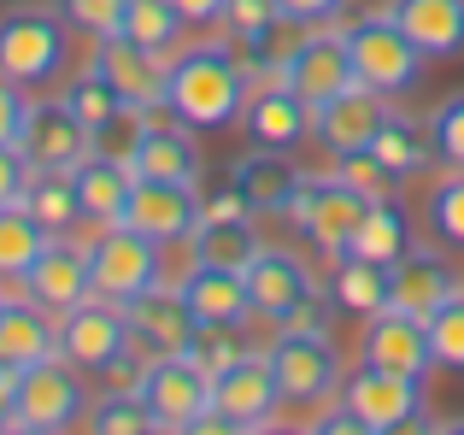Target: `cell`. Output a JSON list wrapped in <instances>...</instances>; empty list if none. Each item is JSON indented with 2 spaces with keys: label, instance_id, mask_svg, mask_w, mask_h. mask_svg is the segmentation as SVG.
I'll return each instance as SVG.
<instances>
[{
  "label": "cell",
  "instance_id": "obj_1",
  "mask_svg": "<svg viewBox=\"0 0 464 435\" xmlns=\"http://www.w3.org/2000/svg\"><path fill=\"white\" fill-rule=\"evenodd\" d=\"M253 82L236 65L229 42H200V47H177L165 59V112L188 130H229L247 106Z\"/></svg>",
  "mask_w": 464,
  "mask_h": 435
},
{
  "label": "cell",
  "instance_id": "obj_2",
  "mask_svg": "<svg viewBox=\"0 0 464 435\" xmlns=\"http://www.w3.org/2000/svg\"><path fill=\"white\" fill-rule=\"evenodd\" d=\"M65 59H71V24L59 6H42V0L0 6V77L42 89L65 71Z\"/></svg>",
  "mask_w": 464,
  "mask_h": 435
},
{
  "label": "cell",
  "instance_id": "obj_3",
  "mask_svg": "<svg viewBox=\"0 0 464 435\" xmlns=\"http://www.w3.org/2000/svg\"><path fill=\"white\" fill-rule=\"evenodd\" d=\"M89 371L71 365L65 353H47L35 365L18 371V412H12V430L24 435H59L71 424L89 418Z\"/></svg>",
  "mask_w": 464,
  "mask_h": 435
},
{
  "label": "cell",
  "instance_id": "obj_4",
  "mask_svg": "<svg viewBox=\"0 0 464 435\" xmlns=\"http://www.w3.org/2000/svg\"><path fill=\"white\" fill-rule=\"evenodd\" d=\"M347 53H353V77H359L364 89L388 94V101H400V94L418 89L423 59H430L394 18H388V12H364V18L353 24L347 30Z\"/></svg>",
  "mask_w": 464,
  "mask_h": 435
},
{
  "label": "cell",
  "instance_id": "obj_5",
  "mask_svg": "<svg viewBox=\"0 0 464 435\" xmlns=\"http://www.w3.org/2000/svg\"><path fill=\"white\" fill-rule=\"evenodd\" d=\"M341 406L364 424V435L430 430V418H423L430 389H423V377H406V371H382V365L347 371V377H341Z\"/></svg>",
  "mask_w": 464,
  "mask_h": 435
},
{
  "label": "cell",
  "instance_id": "obj_6",
  "mask_svg": "<svg viewBox=\"0 0 464 435\" xmlns=\"http://www.w3.org/2000/svg\"><path fill=\"white\" fill-rule=\"evenodd\" d=\"M82 247H89L94 295H106V300H136L141 288L165 283V259H159L165 247H159V241H148L141 229H130V224L94 229Z\"/></svg>",
  "mask_w": 464,
  "mask_h": 435
},
{
  "label": "cell",
  "instance_id": "obj_7",
  "mask_svg": "<svg viewBox=\"0 0 464 435\" xmlns=\"http://www.w3.org/2000/svg\"><path fill=\"white\" fill-rule=\"evenodd\" d=\"M364 207H371V200H364L353 183H341L335 171H329V177L306 171V183L295 188V200H288L283 218L312 241L317 253H324V259H341L347 241H353V229H359V218H364Z\"/></svg>",
  "mask_w": 464,
  "mask_h": 435
},
{
  "label": "cell",
  "instance_id": "obj_8",
  "mask_svg": "<svg viewBox=\"0 0 464 435\" xmlns=\"http://www.w3.org/2000/svg\"><path fill=\"white\" fill-rule=\"evenodd\" d=\"M265 353H271L283 406H324L329 394H341V353L329 335H276Z\"/></svg>",
  "mask_w": 464,
  "mask_h": 435
},
{
  "label": "cell",
  "instance_id": "obj_9",
  "mask_svg": "<svg viewBox=\"0 0 464 435\" xmlns=\"http://www.w3.org/2000/svg\"><path fill=\"white\" fill-rule=\"evenodd\" d=\"M212 412L229 424V435L241 430H271L276 412H283V389H276L271 353H247L229 371L212 377Z\"/></svg>",
  "mask_w": 464,
  "mask_h": 435
},
{
  "label": "cell",
  "instance_id": "obj_10",
  "mask_svg": "<svg viewBox=\"0 0 464 435\" xmlns=\"http://www.w3.org/2000/svg\"><path fill=\"white\" fill-rule=\"evenodd\" d=\"M359 359H364V365L406 371V377H423V382H430V371H435L430 324H423L418 312H400V306L371 312V318H364V330H359Z\"/></svg>",
  "mask_w": 464,
  "mask_h": 435
},
{
  "label": "cell",
  "instance_id": "obj_11",
  "mask_svg": "<svg viewBox=\"0 0 464 435\" xmlns=\"http://www.w3.org/2000/svg\"><path fill=\"white\" fill-rule=\"evenodd\" d=\"M18 148H24V160H30V165L77 171V165L94 153V130L53 94V101H30V112H24V130H18Z\"/></svg>",
  "mask_w": 464,
  "mask_h": 435
},
{
  "label": "cell",
  "instance_id": "obj_12",
  "mask_svg": "<svg viewBox=\"0 0 464 435\" xmlns=\"http://www.w3.org/2000/svg\"><path fill=\"white\" fill-rule=\"evenodd\" d=\"M141 401H148L159 430H194L200 412L212 406V377L194 365L188 353H170L148 365V382H141Z\"/></svg>",
  "mask_w": 464,
  "mask_h": 435
},
{
  "label": "cell",
  "instance_id": "obj_13",
  "mask_svg": "<svg viewBox=\"0 0 464 435\" xmlns=\"http://www.w3.org/2000/svg\"><path fill=\"white\" fill-rule=\"evenodd\" d=\"M130 347V318H124V300H106V295H89L77 300L71 312H59V353L71 365L94 371L106 365L112 353Z\"/></svg>",
  "mask_w": 464,
  "mask_h": 435
},
{
  "label": "cell",
  "instance_id": "obj_14",
  "mask_svg": "<svg viewBox=\"0 0 464 435\" xmlns=\"http://www.w3.org/2000/svg\"><path fill=\"white\" fill-rule=\"evenodd\" d=\"M388 118V94L364 89V82H347L341 94H329L324 106H312V141L341 160V153H359L376 141V124Z\"/></svg>",
  "mask_w": 464,
  "mask_h": 435
},
{
  "label": "cell",
  "instance_id": "obj_15",
  "mask_svg": "<svg viewBox=\"0 0 464 435\" xmlns=\"http://www.w3.org/2000/svg\"><path fill=\"white\" fill-rule=\"evenodd\" d=\"M124 224L141 229L148 241L170 247V241H188L194 224H200V200H194V183H170V177H136L130 188Z\"/></svg>",
  "mask_w": 464,
  "mask_h": 435
},
{
  "label": "cell",
  "instance_id": "obj_16",
  "mask_svg": "<svg viewBox=\"0 0 464 435\" xmlns=\"http://www.w3.org/2000/svg\"><path fill=\"white\" fill-rule=\"evenodd\" d=\"M124 318H130V347H141L148 359L182 353L194 335V312L182 300V288H170V283H153L136 300H124Z\"/></svg>",
  "mask_w": 464,
  "mask_h": 435
},
{
  "label": "cell",
  "instance_id": "obj_17",
  "mask_svg": "<svg viewBox=\"0 0 464 435\" xmlns=\"http://www.w3.org/2000/svg\"><path fill=\"white\" fill-rule=\"evenodd\" d=\"M283 82L300 94L306 106H324L329 94H341L353 77V53H347V30H329V24H312V35L300 42L295 65L283 71Z\"/></svg>",
  "mask_w": 464,
  "mask_h": 435
},
{
  "label": "cell",
  "instance_id": "obj_18",
  "mask_svg": "<svg viewBox=\"0 0 464 435\" xmlns=\"http://www.w3.org/2000/svg\"><path fill=\"white\" fill-rule=\"evenodd\" d=\"M24 295L35 300V306H47L59 318V312H71L77 300L94 295V276H89V247H77L71 236H53L42 247V259L24 271Z\"/></svg>",
  "mask_w": 464,
  "mask_h": 435
},
{
  "label": "cell",
  "instance_id": "obj_19",
  "mask_svg": "<svg viewBox=\"0 0 464 435\" xmlns=\"http://www.w3.org/2000/svg\"><path fill=\"white\" fill-rule=\"evenodd\" d=\"M89 65L106 71V82L124 94V106H136V112H165V59H153L148 47H136L124 30L94 42Z\"/></svg>",
  "mask_w": 464,
  "mask_h": 435
},
{
  "label": "cell",
  "instance_id": "obj_20",
  "mask_svg": "<svg viewBox=\"0 0 464 435\" xmlns=\"http://www.w3.org/2000/svg\"><path fill=\"white\" fill-rule=\"evenodd\" d=\"M241 130L253 148H283L295 153L300 141H312V106L300 101L288 82H259L241 106Z\"/></svg>",
  "mask_w": 464,
  "mask_h": 435
},
{
  "label": "cell",
  "instance_id": "obj_21",
  "mask_svg": "<svg viewBox=\"0 0 464 435\" xmlns=\"http://www.w3.org/2000/svg\"><path fill=\"white\" fill-rule=\"evenodd\" d=\"M241 276H247L253 318H265V324H276L288 306H300V300L312 295L306 259H300V253H288V247H259V253H253V265H247Z\"/></svg>",
  "mask_w": 464,
  "mask_h": 435
},
{
  "label": "cell",
  "instance_id": "obj_22",
  "mask_svg": "<svg viewBox=\"0 0 464 435\" xmlns=\"http://www.w3.org/2000/svg\"><path fill=\"white\" fill-rule=\"evenodd\" d=\"M459 271L441 259L435 247H411L406 259H394L388 265V306H400V312H418V318H430L441 300H453L459 295Z\"/></svg>",
  "mask_w": 464,
  "mask_h": 435
},
{
  "label": "cell",
  "instance_id": "obj_23",
  "mask_svg": "<svg viewBox=\"0 0 464 435\" xmlns=\"http://www.w3.org/2000/svg\"><path fill=\"white\" fill-rule=\"evenodd\" d=\"M382 12L430 59H459L464 53V0H388Z\"/></svg>",
  "mask_w": 464,
  "mask_h": 435
},
{
  "label": "cell",
  "instance_id": "obj_24",
  "mask_svg": "<svg viewBox=\"0 0 464 435\" xmlns=\"http://www.w3.org/2000/svg\"><path fill=\"white\" fill-rule=\"evenodd\" d=\"M59 353V318L47 306H35L30 295L0 300V365H35V359Z\"/></svg>",
  "mask_w": 464,
  "mask_h": 435
},
{
  "label": "cell",
  "instance_id": "obj_25",
  "mask_svg": "<svg viewBox=\"0 0 464 435\" xmlns=\"http://www.w3.org/2000/svg\"><path fill=\"white\" fill-rule=\"evenodd\" d=\"M130 165H136V177H170V183H200V141H194L188 124H177V118H153L148 130H141L136 153H130Z\"/></svg>",
  "mask_w": 464,
  "mask_h": 435
},
{
  "label": "cell",
  "instance_id": "obj_26",
  "mask_svg": "<svg viewBox=\"0 0 464 435\" xmlns=\"http://www.w3.org/2000/svg\"><path fill=\"white\" fill-rule=\"evenodd\" d=\"M229 177L241 183V195H247L253 212H288L295 188L306 183V171H300L283 148H247L236 165H229Z\"/></svg>",
  "mask_w": 464,
  "mask_h": 435
},
{
  "label": "cell",
  "instance_id": "obj_27",
  "mask_svg": "<svg viewBox=\"0 0 464 435\" xmlns=\"http://www.w3.org/2000/svg\"><path fill=\"white\" fill-rule=\"evenodd\" d=\"M130 188H136V165L112 160V153H89L77 165V195H82V224L106 229V224H124L130 207Z\"/></svg>",
  "mask_w": 464,
  "mask_h": 435
},
{
  "label": "cell",
  "instance_id": "obj_28",
  "mask_svg": "<svg viewBox=\"0 0 464 435\" xmlns=\"http://www.w3.org/2000/svg\"><path fill=\"white\" fill-rule=\"evenodd\" d=\"M177 288H182V300H188L194 324H206V318H236V324H247V318H253L247 276L229 271V265H206V259H194V265H188V276H182Z\"/></svg>",
  "mask_w": 464,
  "mask_h": 435
},
{
  "label": "cell",
  "instance_id": "obj_29",
  "mask_svg": "<svg viewBox=\"0 0 464 435\" xmlns=\"http://www.w3.org/2000/svg\"><path fill=\"white\" fill-rule=\"evenodd\" d=\"M312 35V24H300V18H276L271 30H259L253 42H229V53H236V65L247 71V82L259 89V82H283V71L295 65V53H300V42Z\"/></svg>",
  "mask_w": 464,
  "mask_h": 435
},
{
  "label": "cell",
  "instance_id": "obj_30",
  "mask_svg": "<svg viewBox=\"0 0 464 435\" xmlns=\"http://www.w3.org/2000/svg\"><path fill=\"white\" fill-rule=\"evenodd\" d=\"M24 212L47 229V236H71L82 224V195H77V171H53V165H35L30 188H24Z\"/></svg>",
  "mask_w": 464,
  "mask_h": 435
},
{
  "label": "cell",
  "instance_id": "obj_31",
  "mask_svg": "<svg viewBox=\"0 0 464 435\" xmlns=\"http://www.w3.org/2000/svg\"><path fill=\"white\" fill-rule=\"evenodd\" d=\"M411 247H418V241H411V224H406V212H400V200H376V207H364L359 229H353V241H347L353 259H376V265L406 259Z\"/></svg>",
  "mask_w": 464,
  "mask_h": 435
},
{
  "label": "cell",
  "instance_id": "obj_32",
  "mask_svg": "<svg viewBox=\"0 0 464 435\" xmlns=\"http://www.w3.org/2000/svg\"><path fill=\"white\" fill-rule=\"evenodd\" d=\"M259 229H253V218H200L188 236V253L206 265H229V271H247L253 253H259Z\"/></svg>",
  "mask_w": 464,
  "mask_h": 435
},
{
  "label": "cell",
  "instance_id": "obj_33",
  "mask_svg": "<svg viewBox=\"0 0 464 435\" xmlns=\"http://www.w3.org/2000/svg\"><path fill=\"white\" fill-rule=\"evenodd\" d=\"M329 300H335V312H347V318H371V312H382L388 306V265L341 253L335 276H329Z\"/></svg>",
  "mask_w": 464,
  "mask_h": 435
},
{
  "label": "cell",
  "instance_id": "obj_34",
  "mask_svg": "<svg viewBox=\"0 0 464 435\" xmlns=\"http://www.w3.org/2000/svg\"><path fill=\"white\" fill-rule=\"evenodd\" d=\"M182 30H188V18H182L170 0H130L124 12V35L136 47H148L153 59H170L182 47Z\"/></svg>",
  "mask_w": 464,
  "mask_h": 435
},
{
  "label": "cell",
  "instance_id": "obj_35",
  "mask_svg": "<svg viewBox=\"0 0 464 435\" xmlns=\"http://www.w3.org/2000/svg\"><path fill=\"white\" fill-rule=\"evenodd\" d=\"M47 241L53 236H47L24 207H0V283H24V271L42 259Z\"/></svg>",
  "mask_w": 464,
  "mask_h": 435
},
{
  "label": "cell",
  "instance_id": "obj_36",
  "mask_svg": "<svg viewBox=\"0 0 464 435\" xmlns=\"http://www.w3.org/2000/svg\"><path fill=\"white\" fill-rule=\"evenodd\" d=\"M182 353H188L206 377H218V371H229L236 359L253 353V347H247V324H236V318H206V324H194V335H188V347H182Z\"/></svg>",
  "mask_w": 464,
  "mask_h": 435
},
{
  "label": "cell",
  "instance_id": "obj_37",
  "mask_svg": "<svg viewBox=\"0 0 464 435\" xmlns=\"http://www.w3.org/2000/svg\"><path fill=\"white\" fill-rule=\"evenodd\" d=\"M371 153L388 165V171H400V177L423 171V160H435V153H430V130H418L406 112H388L382 124H376V141H371Z\"/></svg>",
  "mask_w": 464,
  "mask_h": 435
},
{
  "label": "cell",
  "instance_id": "obj_38",
  "mask_svg": "<svg viewBox=\"0 0 464 435\" xmlns=\"http://www.w3.org/2000/svg\"><path fill=\"white\" fill-rule=\"evenodd\" d=\"M59 101H65V106H71V112H77L89 130H106L118 112H124V94H118L112 82H106V71H94V65H82L77 77H65Z\"/></svg>",
  "mask_w": 464,
  "mask_h": 435
},
{
  "label": "cell",
  "instance_id": "obj_39",
  "mask_svg": "<svg viewBox=\"0 0 464 435\" xmlns=\"http://www.w3.org/2000/svg\"><path fill=\"white\" fill-rule=\"evenodd\" d=\"M335 177H341V183H353L364 200H371V207H376V200H400V188H406V177H400V171H388V165L376 160L371 148L341 153V160H335Z\"/></svg>",
  "mask_w": 464,
  "mask_h": 435
},
{
  "label": "cell",
  "instance_id": "obj_40",
  "mask_svg": "<svg viewBox=\"0 0 464 435\" xmlns=\"http://www.w3.org/2000/svg\"><path fill=\"white\" fill-rule=\"evenodd\" d=\"M430 353L441 371H453V377H464V288L453 300H441V306L430 312Z\"/></svg>",
  "mask_w": 464,
  "mask_h": 435
},
{
  "label": "cell",
  "instance_id": "obj_41",
  "mask_svg": "<svg viewBox=\"0 0 464 435\" xmlns=\"http://www.w3.org/2000/svg\"><path fill=\"white\" fill-rule=\"evenodd\" d=\"M89 430L94 435H148L159 424H153V412H148V401H141V394H94Z\"/></svg>",
  "mask_w": 464,
  "mask_h": 435
},
{
  "label": "cell",
  "instance_id": "obj_42",
  "mask_svg": "<svg viewBox=\"0 0 464 435\" xmlns=\"http://www.w3.org/2000/svg\"><path fill=\"white\" fill-rule=\"evenodd\" d=\"M430 229L447 241V247L464 253V171L447 165V177L430 183Z\"/></svg>",
  "mask_w": 464,
  "mask_h": 435
},
{
  "label": "cell",
  "instance_id": "obj_43",
  "mask_svg": "<svg viewBox=\"0 0 464 435\" xmlns=\"http://www.w3.org/2000/svg\"><path fill=\"white\" fill-rule=\"evenodd\" d=\"M423 130H430V153H435V160L464 171V89L447 94V101L430 112V124H423Z\"/></svg>",
  "mask_w": 464,
  "mask_h": 435
},
{
  "label": "cell",
  "instance_id": "obj_44",
  "mask_svg": "<svg viewBox=\"0 0 464 435\" xmlns=\"http://www.w3.org/2000/svg\"><path fill=\"white\" fill-rule=\"evenodd\" d=\"M59 12H65V24H71L77 35H89V42H106V35L124 30L130 0H59Z\"/></svg>",
  "mask_w": 464,
  "mask_h": 435
},
{
  "label": "cell",
  "instance_id": "obj_45",
  "mask_svg": "<svg viewBox=\"0 0 464 435\" xmlns=\"http://www.w3.org/2000/svg\"><path fill=\"white\" fill-rule=\"evenodd\" d=\"M148 365L153 359L141 353V347H124V353H112L106 365H94V394H141V382H148Z\"/></svg>",
  "mask_w": 464,
  "mask_h": 435
},
{
  "label": "cell",
  "instance_id": "obj_46",
  "mask_svg": "<svg viewBox=\"0 0 464 435\" xmlns=\"http://www.w3.org/2000/svg\"><path fill=\"white\" fill-rule=\"evenodd\" d=\"M283 18V6L276 0H224V42H253L259 30H271V24Z\"/></svg>",
  "mask_w": 464,
  "mask_h": 435
},
{
  "label": "cell",
  "instance_id": "obj_47",
  "mask_svg": "<svg viewBox=\"0 0 464 435\" xmlns=\"http://www.w3.org/2000/svg\"><path fill=\"white\" fill-rule=\"evenodd\" d=\"M194 200H200V218H253L247 195H241V183L229 171L200 177V183H194Z\"/></svg>",
  "mask_w": 464,
  "mask_h": 435
},
{
  "label": "cell",
  "instance_id": "obj_48",
  "mask_svg": "<svg viewBox=\"0 0 464 435\" xmlns=\"http://www.w3.org/2000/svg\"><path fill=\"white\" fill-rule=\"evenodd\" d=\"M35 165L24 160L18 141H0V207H24V188H30Z\"/></svg>",
  "mask_w": 464,
  "mask_h": 435
},
{
  "label": "cell",
  "instance_id": "obj_49",
  "mask_svg": "<svg viewBox=\"0 0 464 435\" xmlns=\"http://www.w3.org/2000/svg\"><path fill=\"white\" fill-rule=\"evenodd\" d=\"M24 112H30V89L12 77H0V141H18Z\"/></svg>",
  "mask_w": 464,
  "mask_h": 435
},
{
  "label": "cell",
  "instance_id": "obj_50",
  "mask_svg": "<svg viewBox=\"0 0 464 435\" xmlns=\"http://www.w3.org/2000/svg\"><path fill=\"white\" fill-rule=\"evenodd\" d=\"M276 335H324V306H317V295H306L300 306H288L283 318H276Z\"/></svg>",
  "mask_w": 464,
  "mask_h": 435
},
{
  "label": "cell",
  "instance_id": "obj_51",
  "mask_svg": "<svg viewBox=\"0 0 464 435\" xmlns=\"http://www.w3.org/2000/svg\"><path fill=\"white\" fill-rule=\"evenodd\" d=\"M276 6L300 24H335L341 12H347V0H276Z\"/></svg>",
  "mask_w": 464,
  "mask_h": 435
},
{
  "label": "cell",
  "instance_id": "obj_52",
  "mask_svg": "<svg viewBox=\"0 0 464 435\" xmlns=\"http://www.w3.org/2000/svg\"><path fill=\"white\" fill-rule=\"evenodd\" d=\"M312 430H317V435H364V424H359V418H353L341 401L329 406V412H317V418H312Z\"/></svg>",
  "mask_w": 464,
  "mask_h": 435
},
{
  "label": "cell",
  "instance_id": "obj_53",
  "mask_svg": "<svg viewBox=\"0 0 464 435\" xmlns=\"http://www.w3.org/2000/svg\"><path fill=\"white\" fill-rule=\"evenodd\" d=\"M170 6L188 18V30H200V24H218V18H224V0H170Z\"/></svg>",
  "mask_w": 464,
  "mask_h": 435
},
{
  "label": "cell",
  "instance_id": "obj_54",
  "mask_svg": "<svg viewBox=\"0 0 464 435\" xmlns=\"http://www.w3.org/2000/svg\"><path fill=\"white\" fill-rule=\"evenodd\" d=\"M18 412V365H0V430H12Z\"/></svg>",
  "mask_w": 464,
  "mask_h": 435
},
{
  "label": "cell",
  "instance_id": "obj_55",
  "mask_svg": "<svg viewBox=\"0 0 464 435\" xmlns=\"http://www.w3.org/2000/svg\"><path fill=\"white\" fill-rule=\"evenodd\" d=\"M441 435H464V418H447V424H435Z\"/></svg>",
  "mask_w": 464,
  "mask_h": 435
},
{
  "label": "cell",
  "instance_id": "obj_56",
  "mask_svg": "<svg viewBox=\"0 0 464 435\" xmlns=\"http://www.w3.org/2000/svg\"><path fill=\"white\" fill-rule=\"evenodd\" d=\"M0 6H18V0H0Z\"/></svg>",
  "mask_w": 464,
  "mask_h": 435
},
{
  "label": "cell",
  "instance_id": "obj_57",
  "mask_svg": "<svg viewBox=\"0 0 464 435\" xmlns=\"http://www.w3.org/2000/svg\"><path fill=\"white\" fill-rule=\"evenodd\" d=\"M0 300H6V295H0Z\"/></svg>",
  "mask_w": 464,
  "mask_h": 435
}]
</instances>
